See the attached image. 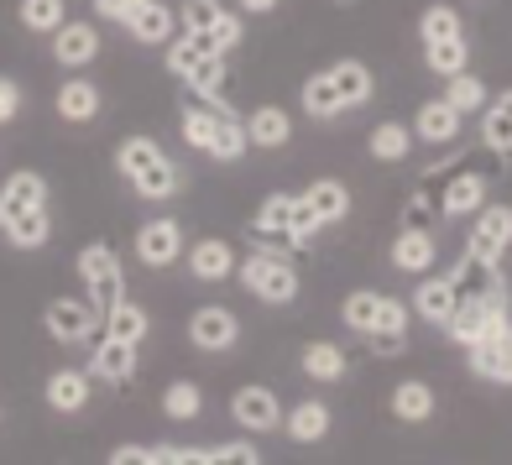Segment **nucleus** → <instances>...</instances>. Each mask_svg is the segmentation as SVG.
Returning a JSON list of instances; mask_svg holds the SVG:
<instances>
[{
  "label": "nucleus",
  "mask_w": 512,
  "mask_h": 465,
  "mask_svg": "<svg viewBox=\"0 0 512 465\" xmlns=\"http://www.w3.org/2000/svg\"><path fill=\"white\" fill-rule=\"evenodd\" d=\"M0 236L16 251H42L53 241V215H48V178L37 168H16L0 183Z\"/></svg>",
  "instance_id": "obj_1"
},
{
  "label": "nucleus",
  "mask_w": 512,
  "mask_h": 465,
  "mask_svg": "<svg viewBox=\"0 0 512 465\" xmlns=\"http://www.w3.org/2000/svg\"><path fill=\"white\" fill-rule=\"evenodd\" d=\"M371 95H377V74L361 63V58H335L330 68L304 79L298 89V105H304L314 121H330V115H345V110H361Z\"/></svg>",
  "instance_id": "obj_2"
},
{
  "label": "nucleus",
  "mask_w": 512,
  "mask_h": 465,
  "mask_svg": "<svg viewBox=\"0 0 512 465\" xmlns=\"http://www.w3.org/2000/svg\"><path fill=\"white\" fill-rule=\"evenodd\" d=\"M115 168H121V178L131 183L136 199H173L178 194V162L168 157V147L157 142V136H126L121 147H115Z\"/></svg>",
  "instance_id": "obj_3"
},
{
  "label": "nucleus",
  "mask_w": 512,
  "mask_h": 465,
  "mask_svg": "<svg viewBox=\"0 0 512 465\" xmlns=\"http://www.w3.org/2000/svg\"><path fill=\"white\" fill-rule=\"evenodd\" d=\"M178 131H183V142H189L194 152L215 157V162H236V157L251 147V142H246V115L230 110V100H225V105L194 100L189 110H183Z\"/></svg>",
  "instance_id": "obj_4"
},
{
  "label": "nucleus",
  "mask_w": 512,
  "mask_h": 465,
  "mask_svg": "<svg viewBox=\"0 0 512 465\" xmlns=\"http://www.w3.org/2000/svg\"><path fill=\"white\" fill-rule=\"evenodd\" d=\"M314 230H319V220L309 215L304 194H267L262 204H256V215H251V241L272 246V251L304 246Z\"/></svg>",
  "instance_id": "obj_5"
},
{
  "label": "nucleus",
  "mask_w": 512,
  "mask_h": 465,
  "mask_svg": "<svg viewBox=\"0 0 512 465\" xmlns=\"http://www.w3.org/2000/svg\"><path fill=\"white\" fill-rule=\"evenodd\" d=\"M241 283H246L251 298H262V304H293L298 288H304V277H298V267L283 257V251L251 246V257L241 262Z\"/></svg>",
  "instance_id": "obj_6"
},
{
  "label": "nucleus",
  "mask_w": 512,
  "mask_h": 465,
  "mask_svg": "<svg viewBox=\"0 0 512 465\" xmlns=\"http://www.w3.org/2000/svg\"><path fill=\"white\" fill-rule=\"evenodd\" d=\"M408 314H413V309L403 304V298L371 293V288H356V293L340 304V319L351 324L361 340H371V335H408Z\"/></svg>",
  "instance_id": "obj_7"
},
{
  "label": "nucleus",
  "mask_w": 512,
  "mask_h": 465,
  "mask_svg": "<svg viewBox=\"0 0 512 465\" xmlns=\"http://www.w3.org/2000/svg\"><path fill=\"white\" fill-rule=\"evenodd\" d=\"M79 277H84V298L89 304L100 309V319L121 304L126 298V272H121V257H115V251L105 246V241H95V246H84L79 251Z\"/></svg>",
  "instance_id": "obj_8"
},
{
  "label": "nucleus",
  "mask_w": 512,
  "mask_h": 465,
  "mask_svg": "<svg viewBox=\"0 0 512 465\" xmlns=\"http://www.w3.org/2000/svg\"><path fill=\"white\" fill-rule=\"evenodd\" d=\"M178 32H199L215 42V53H236L241 48V11H230L225 0H183L178 6Z\"/></svg>",
  "instance_id": "obj_9"
},
{
  "label": "nucleus",
  "mask_w": 512,
  "mask_h": 465,
  "mask_svg": "<svg viewBox=\"0 0 512 465\" xmlns=\"http://www.w3.org/2000/svg\"><path fill=\"white\" fill-rule=\"evenodd\" d=\"M42 330H48L58 345H84V340H100L105 319L89 298H53L48 314H42Z\"/></svg>",
  "instance_id": "obj_10"
},
{
  "label": "nucleus",
  "mask_w": 512,
  "mask_h": 465,
  "mask_svg": "<svg viewBox=\"0 0 512 465\" xmlns=\"http://www.w3.org/2000/svg\"><path fill=\"white\" fill-rule=\"evenodd\" d=\"M507 246H512V204H486L471 225V236H465V257L481 267H502Z\"/></svg>",
  "instance_id": "obj_11"
},
{
  "label": "nucleus",
  "mask_w": 512,
  "mask_h": 465,
  "mask_svg": "<svg viewBox=\"0 0 512 465\" xmlns=\"http://www.w3.org/2000/svg\"><path fill=\"white\" fill-rule=\"evenodd\" d=\"M283 398H277L272 387H262V382H251V387H241L236 398H230V418L246 429V434H272V429H283Z\"/></svg>",
  "instance_id": "obj_12"
},
{
  "label": "nucleus",
  "mask_w": 512,
  "mask_h": 465,
  "mask_svg": "<svg viewBox=\"0 0 512 465\" xmlns=\"http://www.w3.org/2000/svg\"><path fill=\"white\" fill-rule=\"evenodd\" d=\"M178 257H183V225L178 220L157 215V220H147L142 230H136V262L142 267L162 272V267H173Z\"/></svg>",
  "instance_id": "obj_13"
},
{
  "label": "nucleus",
  "mask_w": 512,
  "mask_h": 465,
  "mask_svg": "<svg viewBox=\"0 0 512 465\" xmlns=\"http://www.w3.org/2000/svg\"><path fill=\"white\" fill-rule=\"evenodd\" d=\"M236 340H241V319H236V309L204 304V309L189 314V345H194V351H230Z\"/></svg>",
  "instance_id": "obj_14"
},
{
  "label": "nucleus",
  "mask_w": 512,
  "mask_h": 465,
  "mask_svg": "<svg viewBox=\"0 0 512 465\" xmlns=\"http://www.w3.org/2000/svg\"><path fill=\"white\" fill-rule=\"evenodd\" d=\"M136 351H142V345H126V340H115V335L100 330L95 356H89V377L105 382V387H126L136 377Z\"/></svg>",
  "instance_id": "obj_15"
},
{
  "label": "nucleus",
  "mask_w": 512,
  "mask_h": 465,
  "mask_svg": "<svg viewBox=\"0 0 512 465\" xmlns=\"http://www.w3.org/2000/svg\"><path fill=\"white\" fill-rule=\"evenodd\" d=\"M100 58V27L95 21H63L53 32V63L58 68H89Z\"/></svg>",
  "instance_id": "obj_16"
},
{
  "label": "nucleus",
  "mask_w": 512,
  "mask_h": 465,
  "mask_svg": "<svg viewBox=\"0 0 512 465\" xmlns=\"http://www.w3.org/2000/svg\"><path fill=\"white\" fill-rule=\"evenodd\" d=\"M246 142L256 152H283L293 142V115L283 105H256L246 115Z\"/></svg>",
  "instance_id": "obj_17"
},
{
  "label": "nucleus",
  "mask_w": 512,
  "mask_h": 465,
  "mask_svg": "<svg viewBox=\"0 0 512 465\" xmlns=\"http://www.w3.org/2000/svg\"><path fill=\"white\" fill-rule=\"evenodd\" d=\"M486 209V178L481 173H450L445 183H439V215H450V220H460V215H481Z\"/></svg>",
  "instance_id": "obj_18"
},
{
  "label": "nucleus",
  "mask_w": 512,
  "mask_h": 465,
  "mask_svg": "<svg viewBox=\"0 0 512 465\" xmlns=\"http://www.w3.org/2000/svg\"><path fill=\"white\" fill-rule=\"evenodd\" d=\"M89 403H95V377L79 366H58L48 377V408L53 413H84Z\"/></svg>",
  "instance_id": "obj_19"
},
{
  "label": "nucleus",
  "mask_w": 512,
  "mask_h": 465,
  "mask_svg": "<svg viewBox=\"0 0 512 465\" xmlns=\"http://www.w3.org/2000/svg\"><path fill=\"white\" fill-rule=\"evenodd\" d=\"M330 424H335V413H330V403H324V398H298L283 413V429H288L293 445H319V439L330 434Z\"/></svg>",
  "instance_id": "obj_20"
},
{
  "label": "nucleus",
  "mask_w": 512,
  "mask_h": 465,
  "mask_svg": "<svg viewBox=\"0 0 512 465\" xmlns=\"http://www.w3.org/2000/svg\"><path fill=\"white\" fill-rule=\"evenodd\" d=\"M471 371L481 382H502L512 387V324L497 335H486L481 345H471Z\"/></svg>",
  "instance_id": "obj_21"
},
{
  "label": "nucleus",
  "mask_w": 512,
  "mask_h": 465,
  "mask_svg": "<svg viewBox=\"0 0 512 465\" xmlns=\"http://www.w3.org/2000/svg\"><path fill=\"white\" fill-rule=\"evenodd\" d=\"M126 32L142 42V48H168V42L178 37V11L168 6V0H147V6L126 21Z\"/></svg>",
  "instance_id": "obj_22"
},
{
  "label": "nucleus",
  "mask_w": 512,
  "mask_h": 465,
  "mask_svg": "<svg viewBox=\"0 0 512 465\" xmlns=\"http://www.w3.org/2000/svg\"><path fill=\"white\" fill-rule=\"evenodd\" d=\"M183 257H189V277H199V283H225V277H236V251H230V241L204 236L183 251Z\"/></svg>",
  "instance_id": "obj_23"
},
{
  "label": "nucleus",
  "mask_w": 512,
  "mask_h": 465,
  "mask_svg": "<svg viewBox=\"0 0 512 465\" xmlns=\"http://www.w3.org/2000/svg\"><path fill=\"white\" fill-rule=\"evenodd\" d=\"M460 121H465V115L450 110L445 95H439V100H424V105H418V115H413V136H418V142H429V147H450L455 136H460Z\"/></svg>",
  "instance_id": "obj_24"
},
{
  "label": "nucleus",
  "mask_w": 512,
  "mask_h": 465,
  "mask_svg": "<svg viewBox=\"0 0 512 465\" xmlns=\"http://www.w3.org/2000/svg\"><path fill=\"white\" fill-rule=\"evenodd\" d=\"M408 309H413L418 319H429V324H439V330H445V324L455 319V309H460V293H455L450 277H424Z\"/></svg>",
  "instance_id": "obj_25"
},
{
  "label": "nucleus",
  "mask_w": 512,
  "mask_h": 465,
  "mask_svg": "<svg viewBox=\"0 0 512 465\" xmlns=\"http://www.w3.org/2000/svg\"><path fill=\"white\" fill-rule=\"evenodd\" d=\"M304 204H309V215L324 225H340L345 215H351V189H345L340 178H314L309 189H304Z\"/></svg>",
  "instance_id": "obj_26"
},
{
  "label": "nucleus",
  "mask_w": 512,
  "mask_h": 465,
  "mask_svg": "<svg viewBox=\"0 0 512 465\" xmlns=\"http://www.w3.org/2000/svg\"><path fill=\"white\" fill-rule=\"evenodd\" d=\"M53 105H58V115H63L68 126H89V121L100 115V89L89 84L84 74H74V79L58 84V100H53Z\"/></svg>",
  "instance_id": "obj_27"
},
{
  "label": "nucleus",
  "mask_w": 512,
  "mask_h": 465,
  "mask_svg": "<svg viewBox=\"0 0 512 465\" xmlns=\"http://www.w3.org/2000/svg\"><path fill=\"white\" fill-rule=\"evenodd\" d=\"M481 147L497 152V157H512V89H502L497 100H486V110H481Z\"/></svg>",
  "instance_id": "obj_28"
},
{
  "label": "nucleus",
  "mask_w": 512,
  "mask_h": 465,
  "mask_svg": "<svg viewBox=\"0 0 512 465\" xmlns=\"http://www.w3.org/2000/svg\"><path fill=\"white\" fill-rule=\"evenodd\" d=\"M434 257H439V246H434L429 230H403V236L392 241V267L408 272V277H429Z\"/></svg>",
  "instance_id": "obj_29"
},
{
  "label": "nucleus",
  "mask_w": 512,
  "mask_h": 465,
  "mask_svg": "<svg viewBox=\"0 0 512 465\" xmlns=\"http://www.w3.org/2000/svg\"><path fill=\"white\" fill-rule=\"evenodd\" d=\"M204 58H225V53H215V42L199 37V32H178V37L168 42V74H173V79H189Z\"/></svg>",
  "instance_id": "obj_30"
},
{
  "label": "nucleus",
  "mask_w": 512,
  "mask_h": 465,
  "mask_svg": "<svg viewBox=\"0 0 512 465\" xmlns=\"http://www.w3.org/2000/svg\"><path fill=\"white\" fill-rule=\"evenodd\" d=\"M392 418H403V424H424L434 418V387L429 382H398L392 387Z\"/></svg>",
  "instance_id": "obj_31"
},
{
  "label": "nucleus",
  "mask_w": 512,
  "mask_h": 465,
  "mask_svg": "<svg viewBox=\"0 0 512 465\" xmlns=\"http://www.w3.org/2000/svg\"><path fill=\"white\" fill-rule=\"evenodd\" d=\"M304 371L314 382H340L345 371H351V361H345V351L335 340H309L304 345Z\"/></svg>",
  "instance_id": "obj_32"
},
{
  "label": "nucleus",
  "mask_w": 512,
  "mask_h": 465,
  "mask_svg": "<svg viewBox=\"0 0 512 465\" xmlns=\"http://www.w3.org/2000/svg\"><path fill=\"white\" fill-rule=\"evenodd\" d=\"M366 147H371V157H377V162H403L413 152V126L408 121H382L377 131L366 136Z\"/></svg>",
  "instance_id": "obj_33"
},
{
  "label": "nucleus",
  "mask_w": 512,
  "mask_h": 465,
  "mask_svg": "<svg viewBox=\"0 0 512 465\" xmlns=\"http://www.w3.org/2000/svg\"><path fill=\"white\" fill-rule=\"evenodd\" d=\"M147 330H152V319H147V309L142 304H131V298H121L110 314H105V335H115V340H126V345H142L147 340Z\"/></svg>",
  "instance_id": "obj_34"
},
{
  "label": "nucleus",
  "mask_w": 512,
  "mask_h": 465,
  "mask_svg": "<svg viewBox=\"0 0 512 465\" xmlns=\"http://www.w3.org/2000/svg\"><path fill=\"white\" fill-rule=\"evenodd\" d=\"M460 37H465V21L455 6H429L418 16V42L424 48H434V42H460Z\"/></svg>",
  "instance_id": "obj_35"
},
{
  "label": "nucleus",
  "mask_w": 512,
  "mask_h": 465,
  "mask_svg": "<svg viewBox=\"0 0 512 465\" xmlns=\"http://www.w3.org/2000/svg\"><path fill=\"white\" fill-rule=\"evenodd\" d=\"M194 89V100H204V105H225V89H230V68H225V58H204L189 79H183Z\"/></svg>",
  "instance_id": "obj_36"
},
{
  "label": "nucleus",
  "mask_w": 512,
  "mask_h": 465,
  "mask_svg": "<svg viewBox=\"0 0 512 465\" xmlns=\"http://www.w3.org/2000/svg\"><path fill=\"white\" fill-rule=\"evenodd\" d=\"M16 16H21V27H27V32L53 37V32L63 27V21H68V6H63V0H21Z\"/></svg>",
  "instance_id": "obj_37"
},
{
  "label": "nucleus",
  "mask_w": 512,
  "mask_h": 465,
  "mask_svg": "<svg viewBox=\"0 0 512 465\" xmlns=\"http://www.w3.org/2000/svg\"><path fill=\"white\" fill-rule=\"evenodd\" d=\"M199 408H204V392H199V382H168L162 387V413L173 418V424H189V418H199Z\"/></svg>",
  "instance_id": "obj_38"
},
{
  "label": "nucleus",
  "mask_w": 512,
  "mask_h": 465,
  "mask_svg": "<svg viewBox=\"0 0 512 465\" xmlns=\"http://www.w3.org/2000/svg\"><path fill=\"white\" fill-rule=\"evenodd\" d=\"M486 84L471 74V68H465V74H455V79H445V105L450 110H460V115H471V110H486Z\"/></svg>",
  "instance_id": "obj_39"
},
{
  "label": "nucleus",
  "mask_w": 512,
  "mask_h": 465,
  "mask_svg": "<svg viewBox=\"0 0 512 465\" xmlns=\"http://www.w3.org/2000/svg\"><path fill=\"white\" fill-rule=\"evenodd\" d=\"M209 465H262V455H256V445H246V439H230V445L209 450Z\"/></svg>",
  "instance_id": "obj_40"
},
{
  "label": "nucleus",
  "mask_w": 512,
  "mask_h": 465,
  "mask_svg": "<svg viewBox=\"0 0 512 465\" xmlns=\"http://www.w3.org/2000/svg\"><path fill=\"white\" fill-rule=\"evenodd\" d=\"M142 6H147V0H95V16L100 21H115V27H126V21L142 11Z\"/></svg>",
  "instance_id": "obj_41"
},
{
  "label": "nucleus",
  "mask_w": 512,
  "mask_h": 465,
  "mask_svg": "<svg viewBox=\"0 0 512 465\" xmlns=\"http://www.w3.org/2000/svg\"><path fill=\"white\" fill-rule=\"evenodd\" d=\"M21 115V84L11 74H0V126H11Z\"/></svg>",
  "instance_id": "obj_42"
},
{
  "label": "nucleus",
  "mask_w": 512,
  "mask_h": 465,
  "mask_svg": "<svg viewBox=\"0 0 512 465\" xmlns=\"http://www.w3.org/2000/svg\"><path fill=\"white\" fill-rule=\"evenodd\" d=\"M110 465H152V450L147 445H115L110 450Z\"/></svg>",
  "instance_id": "obj_43"
},
{
  "label": "nucleus",
  "mask_w": 512,
  "mask_h": 465,
  "mask_svg": "<svg viewBox=\"0 0 512 465\" xmlns=\"http://www.w3.org/2000/svg\"><path fill=\"white\" fill-rule=\"evenodd\" d=\"M366 345H371V351H377V356H403V345H408V335H371Z\"/></svg>",
  "instance_id": "obj_44"
},
{
  "label": "nucleus",
  "mask_w": 512,
  "mask_h": 465,
  "mask_svg": "<svg viewBox=\"0 0 512 465\" xmlns=\"http://www.w3.org/2000/svg\"><path fill=\"white\" fill-rule=\"evenodd\" d=\"M236 11L241 16H267V11H277V0H236Z\"/></svg>",
  "instance_id": "obj_45"
},
{
  "label": "nucleus",
  "mask_w": 512,
  "mask_h": 465,
  "mask_svg": "<svg viewBox=\"0 0 512 465\" xmlns=\"http://www.w3.org/2000/svg\"><path fill=\"white\" fill-rule=\"evenodd\" d=\"M173 465H209V450H178Z\"/></svg>",
  "instance_id": "obj_46"
},
{
  "label": "nucleus",
  "mask_w": 512,
  "mask_h": 465,
  "mask_svg": "<svg viewBox=\"0 0 512 465\" xmlns=\"http://www.w3.org/2000/svg\"><path fill=\"white\" fill-rule=\"evenodd\" d=\"M335 6H356V0H335Z\"/></svg>",
  "instance_id": "obj_47"
},
{
  "label": "nucleus",
  "mask_w": 512,
  "mask_h": 465,
  "mask_svg": "<svg viewBox=\"0 0 512 465\" xmlns=\"http://www.w3.org/2000/svg\"><path fill=\"white\" fill-rule=\"evenodd\" d=\"M0 418H6V408H0Z\"/></svg>",
  "instance_id": "obj_48"
}]
</instances>
